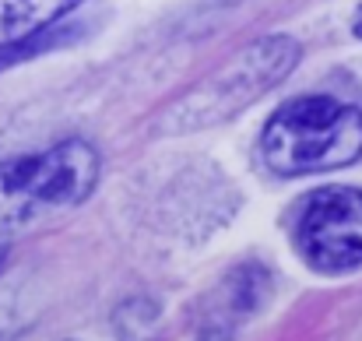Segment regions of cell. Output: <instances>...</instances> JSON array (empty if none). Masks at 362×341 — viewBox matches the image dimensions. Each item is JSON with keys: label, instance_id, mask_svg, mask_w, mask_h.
<instances>
[{"label": "cell", "instance_id": "obj_3", "mask_svg": "<svg viewBox=\"0 0 362 341\" xmlns=\"http://www.w3.org/2000/svg\"><path fill=\"white\" fill-rule=\"evenodd\" d=\"M99 180V155L85 141H64L39 155L0 162V232L78 208Z\"/></svg>", "mask_w": 362, "mask_h": 341}, {"label": "cell", "instance_id": "obj_1", "mask_svg": "<svg viewBox=\"0 0 362 341\" xmlns=\"http://www.w3.org/2000/svg\"><path fill=\"white\" fill-rule=\"evenodd\" d=\"M264 162L278 176L327 173L362 155V113L327 96L285 103L260 137Z\"/></svg>", "mask_w": 362, "mask_h": 341}, {"label": "cell", "instance_id": "obj_4", "mask_svg": "<svg viewBox=\"0 0 362 341\" xmlns=\"http://www.w3.org/2000/svg\"><path fill=\"white\" fill-rule=\"evenodd\" d=\"M299 253L327 274L362 264V194L352 187H324L303 201L296 222Z\"/></svg>", "mask_w": 362, "mask_h": 341}, {"label": "cell", "instance_id": "obj_5", "mask_svg": "<svg viewBox=\"0 0 362 341\" xmlns=\"http://www.w3.org/2000/svg\"><path fill=\"white\" fill-rule=\"evenodd\" d=\"M78 4L81 0H0V50L42 35V28H49Z\"/></svg>", "mask_w": 362, "mask_h": 341}, {"label": "cell", "instance_id": "obj_6", "mask_svg": "<svg viewBox=\"0 0 362 341\" xmlns=\"http://www.w3.org/2000/svg\"><path fill=\"white\" fill-rule=\"evenodd\" d=\"M352 28H356V35H359V39H362V7H359V11H356V21H352Z\"/></svg>", "mask_w": 362, "mask_h": 341}, {"label": "cell", "instance_id": "obj_2", "mask_svg": "<svg viewBox=\"0 0 362 341\" xmlns=\"http://www.w3.org/2000/svg\"><path fill=\"white\" fill-rule=\"evenodd\" d=\"M296 60H299V42L292 35H264L250 42L222 67H215L208 78H201L187 96H180L158 116V130L187 134V130H204L233 120L267 88L285 81Z\"/></svg>", "mask_w": 362, "mask_h": 341}, {"label": "cell", "instance_id": "obj_7", "mask_svg": "<svg viewBox=\"0 0 362 341\" xmlns=\"http://www.w3.org/2000/svg\"><path fill=\"white\" fill-rule=\"evenodd\" d=\"M7 243H11V236H4V232H0V260H4V253H7Z\"/></svg>", "mask_w": 362, "mask_h": 341}]
</instances>
